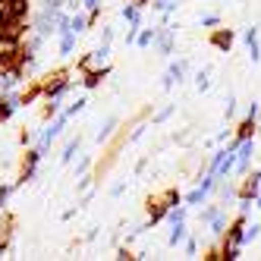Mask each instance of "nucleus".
Returning <instances> with one entry per match:
<instances>
[{"mask_svg": "<svg viewBox=\"0 0 261 261\" xmlns=\"http://www.w3.org/2000/svg\"><path fill=\"white\" fill-rule=\"evenodd\" d=\"M104 57H107V47H101V50H95V54H88V57H82V60H79V69H82V72L98 69V66L104 63Z\"/></svg>", "mask_w": 261, "mask_h": 261, "instance_id": "4", "label": "nucleus"}, {"mask_svg": "<svg viewBox=\"0 0 261 261\" xmlns=\"http://www.w3.org/2000/svg\"><path fill=\"white\" fill-rule=\"evenodd\" d=\"M66 85H69V72H66V69H57V72H50V76H47V82H44L41 88H44V95L54 101L60 91H66Z\"/></svg>", "mask_w": 261, "mask_h": 261, "instance_id": "2", "label": "nucleus"}, {"mask_svg": "<svg viewBox=\"0 0 261 261\" xmlns=\"http://www.w3.org/2000/svg\"><path fill=\"white\" fill-rule=\"evenodd\" d=\"M123 16H126V19L133 22V25H139V10H136V7H126V10H123Z\"/></svg>", "mask_w": 261, "mask_h": 261, "instance_id": "12", "label": "nucleus"}, {"mask_svg": "<svg viewBox=\"0 0 261 261\" xmlns=\"http://www.w3.org/2000/svg\"><path fill=\"white\" fill-rule=\"evenodd\" d=\"M85 7H91V10H98V0H85Z\"/></svg>", "mask_w": 261, "mask_h": 261, "instance_id": "14", "label": "nucleus"}, {"mask_svg": "<svg viewBox=\"0 0 261 261\" xmlns=\"http://www.w3.org/2000/svg\"><path fill=\"white\" fill-rule=\"evenodd\" d=\"M249 154H252V142H249V139H242V151L236 154V170H239V173L246 170V164H249Z\"/></svg>", "mask_w": 261, "mask_h": 261, "instance_id": "8", "label": "nucleus"}, {"mask_svg": "<svg viewBox=\"0 0 261 261\" xmlns=\"http://www.w3.org/2000/svg\"><path fill=\"white\" fill-rule=\"evenodd\" d=\"M211 44H214L217 50H230V44H233V32H230V29H217V32L211 35Z\"/></svg>", "mask_w": 261, "mask_h": 261, "instance_id": "6", "label": "nucleus"}, {"mask_svg": "<svg viewBox=\"0 0 261 261\" xmlns=\"http://www.w3.org/2000/svg\"><path fill=\"white\" fill-rule=\"evenodd\" d=\"M7 198H10V189H7V186H0V204H4Z\"/></svg>", "mask_w": 261, "mask_h": 261, "instance_id": "13", "label": "nucleus"}, {"mask_svg": "<svg viewBox=\"0 0 261 261\" xmlns=\"http://www.w3.org/2000/svg\"><path fill=\"white\" fill-rule=\"evenodd\" d=\"M38 158H41V151H29V154H25V161H22V170H19V179H22V182H25V179H32Z\"/></svg>", "mask_w": 261, "mask_h": 261, "instance_id": "7", "label": "nucleus"}, {"mask_svg": "<svg viewBox=\"0 0 261 261\" xmlns=\"http://www.w3.org/2000/svg\"><path fill=\"white\" fill-rule=\"evenodd\" d=\"M258 208H261V195H258Z\"/></svg>", "mask_w": 261, "mask_h": 261, "instance_id": "16", "label": "nucleus"}, {"mask_svg": "<svg viewBox=\"0 0 261 261\" xmlns=\"http://www.w3.org/2000/svg\"><path fill=\"white\" fill-rule=\"evenodd\" d=\"M161 198H164V204H167V208H173V204H179V192H176V189H167Z\"/></svg>", "mask_w": 261, "mask_h": 261, "instance_id": "10", "label": "nucleus"}, {"mask_svg": "<svg viewBox=\"0 0 261 261\" xmlns=\"http://www.w3.org/2000/svg\"><path fill=\"white\" fill-rule=\"evenodd\" d=\"M25 16H16V19H10V22H0V44L4 47H10V44H16L25 35Z\"/></svg>", "mask_w": 261, "mask_h": 261, "instance_id": "1", "label": "nucleus"}, {"mask_svg": "<svg viewBox=\"0 0 261 261\" xmlns=\"http://www.w3.org/2000/svg\"><path fill=\"white\" fill-rule=\"evenodd\" d=\"M252 133H255V114H249L239 123V139H252Z\"/></svg>", "mask_w": 261, "mask_h": 261, "instance_id": "9", "label": "nucleus"}, {"mask_svg": "<svg viewBox=\"0 0 261 261\" xmlns=\"http://www.w3.org/2000/svg\"><path fill=\"white\" fill-rule=\"evenodd\" d=\"M136 4H139V7H145V4H148V0H136Z\"/></svg>", "mask_w": 261, "mask_h": 261, "instance_id": "15", "label": "nucleus"}, {"mask_svg": "<svg viewBox=\"0 0 261 261\" xmlns=\"http://www.w3.org/2000/svg\"><path fill=\"white\" fill-rule=\"evenodd\" d=\"M167 211H170V208L164 204V198H148V223H158Z\"/></svg>", "mask_w": 261, "mask_h": 261, "instance_id": "5", "label": "nucleus"}, {"mask_svg": "<svg viewBox=\"0 0 261 261\" xmlns=\"http://www.w3.org/2000/svg\"><path fill=\"white\" fill-rule=\"evenodd\" d=\"M258 186H261V173L255 170V173L246 176V182L239 186V198H242V201H252V198L258 195Z\"/></svg>", "mask_w": 261, "mask_h": 261, "instance_id": "3", "label": "nucleus"}, {"mask_svg": "<svg viewBox=\"0 0 261 261\" xmlns=\"http://www.w3.org/2000/svg\"><path fill=\"white\" fill-rule=\"evenodd\" d=\"M82 29H85V19H82V16H76V19H69V32H72V35H79Z\"/></svg>", "mask_w": 261, "mask_h": 261, "instance_id": "11", "label": "nucleus"}]
</instances>
